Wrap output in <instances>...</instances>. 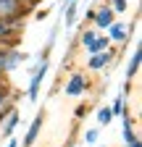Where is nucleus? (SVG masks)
I'll use <instances>...</instances> for the list:
<instances>
[{
    "label": "nucleus",
    "instance_id": "obj_1",
    "mask_svg": "<svg viewBox=\"0 0 142 147\" xmlns=\"http://www.w3.org/2000/svg\"><path fill=\"white\" fill-rule=\"evenodd\" d=\"M82 45L90 50V53H97V50H105V47H108V37H100L97 32H84L82 34Z\"/></svg>",
    "mask_w": 142,
    "mask_h": 147
},
{
    "label": "nucleus",
    "instance_id": "obj_2",
    "mask_svg": "<svg viewBox=\"0 0 142 147\" xmlns=\"http://www.w3.org/2000/svg\"><path fill=\"white\" fill-rule=\"evenodd\" d=\"M111 58H113V53L105 47V50L92 53V58H90V63H87V66H90L92 71H97V68H103V66H108V63H111Z\"/></svg>",
    "mask_w": 142,
    "mask_h": 147
},
{
    "label": "nucleus",
    "instance_id": "obj_3",
    "mask_svg": "<svg viewBox=\"0 0 142 147\" xmlns=\"http://www.w3.org/2000/svg\"><path fill=\"white\" fill-rule=\"evenodd\" d=\"M47 71V63H40L37 74L32 76V84H29V100H37V92H40V84H42V76Z\"/></svg>",
    "mask_w": 142,
    "mask_h": 147
},
{
    "label": "nucleus",
    "instance_id": "obj_4",
    "mask_svg": "<svg viewBox=\"0 0 142 147\" xmlns=\"http://www.w3.org/2000/svg\"><path fill=\"white\" fill-rule=\"evenodd\" d=\"M92 18H95V24L100 26V29H108L111 24H113V8H100L97 13H92Z\"/></svg>",
    "mask_w": 142,
    "mask_h": 147
},
{
    "label": "nucleus",
    "instance_id": "obj_5",
    "mask_svg": "<svg viewBox=\"0 0 142 147\" xmlns=\"http://www.w3.org/2000/svg\"><path fill=\"white\" fill-rule=\"evenodd\" d=\"M84 87H87V82H84V76H71L68 79V84H66V95H71V97H76V95H82L84 92Z\"/></svg>",
    "mask_w": 142,
    "mask_h": 147
},
{
    "label": "nucleus",
    "instance_id": "obj_6",
    "mask_svg": "<svg viewBox=\"0 0 142 147\" xmlns=\"http://www.w3.org/2000/svg\"><path fill=\"white\" fill-rule=\"evenodd\" d=\"M129 34V26L126 24H111V40L113 42H124Z\"/></svg>",
    "mask_w": 142,
    "mask_h": 147
},
{
    "label": "nucleus",
    "instance_id": "obj_7",
    "mask_svg": "<svg viewBox=\"0 0 142 147\" xmlns=\"http://www.w3.org/2000/svg\"><path fill=\"white\" fill-rule=\"evenodd\" d=\"M40 126H42V113L32 121V129H29V134H26V142H24V144H32V142H34V137H37V131H40Z\"/></svg>",
    "mask_w": 142,
    "mask_h": 147
},
{
    "label": "nucleus",
    "instance_id": "obj_8",
    "mask_svg": "<svg viewBox=\"0 0 142 147\" xmlns=\"http://www.w3.org/2000/svg\"><path fill=\"white\" fill-rule=\"evenodd\" d=\"M139 58H142V55H139V50H134V55H132V63H129V68H126V79L137 74V68H139Z\"/></svg>",
    "mask_w": 142,
    "mask_h": 147
},
{
    "label": "nucleus",
    "instance_id": "obj_9",
    "mask_svg": "<svg viewBox=\"0 0 142 147\" xmlns=\"http://www.w3.org/2000/svg\"><path fill=\"white\" fill-rule=\"evenodd\" d=\"M111 118H113V110L111 108H103L100 113H97V121L100 123H111Z\"/></svg>",
    "mask_w": 142,
    "mask_h": 147
},
{
    "label": "nucleus",
    "instance_id": "obj_10",
    "mask_svg": "<svg viewBox=\"0 0 142 147\" xmlns=\"http://www.w3.org/2000/svg\"><path fill=\"white\" fill-rule=\"evenodd\" d=\"M16 121H19V116L13 113V116L8 118V126H5V134H11V131H13V126H16Z\"/></svg>",
    "mask_w": 142,
    "mask_h": 147
},
{
    "label": "nucleus",
    "instance_id": "obj_11",
    "mask_svg": "<svg viewBox=\"0 0 142 147\" xmlns=\"http://www.w3.org/2000/svg\"><path fill=\"white\" fill-rule=\"evenodd\" d=\"M113 11H126V0H113Z\"/></svg>",
    "mask_w": 142,
    "mask_h": 147
},
{
    "label": "nucleus",
    "instance_id": "obj_12",
    "mask_svg": "<svg viewBox=\"0 0 142 147\" xmlns=\"http://www.w3.org/2000/svg\"><path fill=\"white\" fill-rule=\"evenodd\" d=\"M113 113H124V97L116 100V108H113Z\"/></svg>",
    "mask_w": 142,
    "mask_h": 147
},
{
    "label": "nucleus",
    "instance_id": "obj_13",
    "mask_svg": "<svg viewBox=\"0 0 142 147\" xmlns=\"http://www.w3.org/2000/svg\"><path fill=\"white\" fill-rule=\"evenodd\" d=\"M95 139H97V131H95V129H90V131H87V142H90V144H92Z\"/></svg>",
    "mask_w": 142,
    "mask_h": 147
},
{
    "label": "nucleus",
    "instance_id": "obj_14",
    "mask_svg": "<svg viewBox=\"0 0 142 147\" xmlns=\"http://www.w3.org/2000/svg\"><path fill=\"white\" fill-rule=\"evenodd\" d=\"M3 100H5V92H3V89H0V102H3Z\"/></svg>",
    "mask_w": 142,
    "mask_h": 147
},
{
    "label": "nucleus",
    "instance_id": "obj_15",
    "mask_svg": "<svg viewBox=\"0 0 142 147\" xmlns=\"http://www.w3.org/2000/svg\"><path fill=\"white\" fill-rule=\"evenodd\" d=\"M8 147H16V142H8Z\"/></svg>",
    "mask_w": 142,
    "mask_h": 147
},
{
    "label": "nucleus",
    "instance_id": "obj_16",
    "mask_svg": "<svg viewBox=\"0 0 142 147\" xmlns=\"http://www.w3.org/2000/svg\"><path fill=\"white\" fill-rule=\"evenodd\" d=\"M68 3H76V0H68Z\"/></svg>",
    "mask_w": 142,
    "mask_h": 147
},
{
    "label": "nucleus",
    "instance_id": "obj_17",
    "mask_svg": "<svg viewBox=\"0 0 142 147\" xmlns=\"http://www.w3.org/2000/svg\"><path fill=\"white\" fill-rule=\"evenodd\" d=\"M0 74H3V68H0Z\"/></svg>",
    "mask_w": 142,
    "mask_h": 147
}]
</instances>
